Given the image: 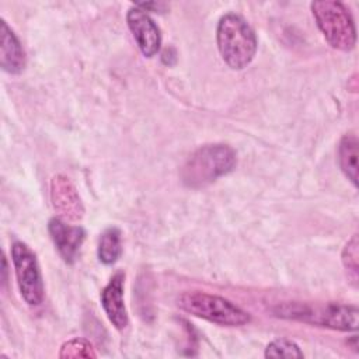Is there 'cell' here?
Segmentation results:
<instances>
[{"instance_id":"6da1fadb","label":"cell","mask_w":359,"mask_h":359,"mask_svg":"<svg viewBox=\"0 0 359 359\" xmlns=\"http://www.w3.org/2000/svg\"><path fill=\"white\" fill-rule=\"evenodd\" d=\"M273 314L280 318L307 323L318 327H327L338 331L358 330V309L339 303H302L286 302L272 309Z\"/></svg>"},{"instance_id":"5b68a950","label":"cell","mask_w":359,"mask_h":359,"mask_svg":"<svg viewBox=\"0 0 359 359\" xmlns=\"http://www.w3.org/2000/svg\"><path fill=\"white\" fill-rule=\"evenodd\" d=\"M178 307L185 313L226 327H238L250 321V314L233 302L205 292H185L178 300Z\"/></svg>"},{"instance_id":"7a4b0ae2","label":"cell","mask_w":359,"mask_h":359,"mask_svg":"<svg viewBox=\"0 0 359 359\" xmlns=\"http://www.w3.org/2000/svg\"><path fill=\"white\" fill-rule=\"evenodd\" d=\"M237 153L222 143L205 144L196 149L181 168V180L189 188H202L236 168Z\"/></svg>"},{"instance_id":"3957f363","label":"cell","mask_w":359,"mask_h":359,"mask_svg":"<svg viewBox=\"0 0 359 359\" xmlns=\"http://www.w3.org/2000/svg\"><path fill=\"white\" fill-rule=\"evenodd\" d=\"M217 49L224 63L233 70L247 67L257 52V36L247 21L234 14H224L216 29Z\"/></svg>"},{"instance_id":"9a60e30c","label":"cell","mask_w":359,"mask_h":359,"mask_svg":"<svg viewBox=\"0 0 359 359\" xmlns=\"http://www.w3.org/2000/svg\"><path fill=\"white\" fill-rule=\"evenodd\" d=\"M300 348L289 339H275L265 348V358H303Z\"/></svg>"},{"instance_id":"52a82bcc","label":"cell","mask_w":359,"mask_h":359,"mask_svg":"<svg viewBox=\"0 0 359 359\" xmlns=\"http://www.w3.org/2000/svg\"><path fill=\"white\" fill-rule=\"evenodd\" d=\"M126 22L140 52L146 57L154 56L160 50L161 45V32L157 24L144 10L136 6L128 10Z\"/></svg>"},{"instance_id":"9c48e42d","label":"cell","mask_w":359,"mask_h":359,"mask_svg":"<svg viewBox=\"0 0 359 359\" xmlns=\"http://www.w3.org/2000/svg\"><path fill=\"white\" fill-rule=\"evenodd\" d=\"M50 199L55 210L66 220L77 222L83 217L84 208L77 189L65 175H55L50 181Z\"/></svg>"},{"instance_id":"30bf717a","label":"cell","mask_w":359,"mask_h":359,"mask_svg":"<svg viewBox=\"0 0 359 359\" xmlns=\"http://www.w3.org/2000/svg\"><path fill=\"white\" fill-rule=\"evenodd\" d=\"M123 279L125 273L122 271L116 272L107 286L101 292V306L111 321V324L116 330H123L129 320H128V313L125 309V302H123Z\"/></svg>"},{"instance_id":"ba28073f","label":"cell","mask_w":359,"mask_h":359,"mask_svg":"<svg viewBox=\"0 0 359 359\" xmlns=\"http://www.w3.org/2000/svg\"><path fill=\"white\" fill-rule=\"evenodd\" d=\"M48 230L63 261L73 264L86 238V230L81 226L67 224L62 217H52L48 223Z\"/></svg>"},{"instance_id":"8992f818","label":"cell","mask_w":359,"mask_h":359,"mask_svg":"<svg viewBox=\"0 0 359 359\" xmlns=\"http://www.w3.org/2000/svg\"><path fill=\"white\" fill-rule=\"evenodd\" d=\"M10 252L21 297L29 306H39L43 300V282L35 252L22 241H14Z\"/></svg>"},{"instance_id":"5bb4252c","label":"cell","mask_w":359,"mask_h":359,"mask_svg":"<svg viewBox=\"0 0 359 359\" xmlns=\"http://www.w3.org/2000/svg\"><path fill=\"white\" fill-rule=\"evenodd\" d=\"M95 349L93 344L83 338H73L65 342L60 348L59 358H95Z\"/></svg>"},{"instance_id":"8fae6325","label":"cell","mask_w":359,"mask_h":359,"mask_svg":"<svg viewBox=\"0 0 359 359\" xmlns=\"http://www.w3.org/2000/svg\"><path fill=\"white\" fill-rule=\"evenodd\" d=\"M0 66L10 74H18L25 67V52L22 45L4 20H1Z\"/></svg>"},{"instance_id":"4fadbf2b","label":"cell","mask_w":359,"mask_h":359,"mask_svg":"<svg viewBox=\"0 0 359 359\" xmlns=\"http://www.w3.org/2000/svg\"><path fill=\"white\" fill-rule=\"evenodd\" d=\"M98 259L104 265L115 264L122 254V234L118 227H108L98 241Z\"/></svg>"},{"instance_id":"2e32d148","label":"cell","mask_w":359,"mask_h":359,"mask_svg":"<svg viewBox=\"0 0 359 359\" xmlns=\"http://www.w3.org/2000/svg\"><path fill=\"white\" fill-rule=\"evenodd\" d=\"M359 243L358 236L355 234L345 245L342 251V262L344 266L352 273V278L358 279V268H359Z\"/></svg>"},{"instance_id":"277c9868","label":"cell","mask_w":359,"mask_h":359,"mask_svg":"<svg viewBox=\"0 0 359 359\" xmlns=\"http://www.w3.org/2000/svg\"><path fill=\"white\" fill-rule=\"evenodd\" d=\"M310 7L318 29L334 49L348 52L355 48V22L349 10L341 1H313Z\"/></svg>"},{"instance_id":"7c38bea8","label":"cell","mask_w":359,"mask_h":359,"mask_svg":"<svg viewBox=\"0 0 359 359\" xmlns=\"http://www.w3.org/2000/svg\"><path fill=\"white\" fill-rule=\"evenodd\" d=\"M358 137L356 135H345L338 146V163L345 177L358 187Z\"/></svg>"}]
</instances>
